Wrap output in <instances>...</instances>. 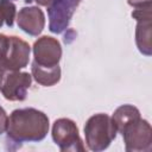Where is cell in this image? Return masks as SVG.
<instances>
[{"instance_id": "1", "label": "cell", "mask_w": 152, "mask_h": 152, "mask_svg": "<svg viewBox=\"0 0 152 152\" xmlns=\"http://www.w3.org/2000/svg\"><path fill=\"white\" fill-rule=\"evenodd\" d=\"M49 132L48 115L36 108L15 109L7 124V137L13 142L23 144L43 140Z\"/></svg>"}, {"instance_id": "2", "label": "cell", "mask_w": 152, "mask_h": 152, "mask_svg": "<svg viewBox=\"0 0 152 152\" xmlns=\"http://www.w3.org/2000/svg\"><path fill=\"white\" fill-rule=\"evenodd\" d=\"M116 127L112 118L99 113L90 116L84 125L86 142L90 151H103L116 137Z\"/></svg>"}, {"instance_id": "3", "label": "cell", "mask_w": 152, "mask_h": 152, "mask_svg": "<svg viewBox=\"0 0 152 152\" xmlns=\"http://www.w3.org/2000/svg\"><path fill=\"white\" fill-rule=\"evenodd\" d=\"M120 133L127 152H148L152 150V128L147 120L134 119Z\"/></svg>"}, {"instance_id": "4", "label": "cell", "mask_w": 152, "mask_h": 152, "mask_svg": "<svg viewBox=\"0 0 152 152\" xmlns=\"http://www.w3.org/2000/svg\"><path fill=\"white\" fill-rule=\"evenodd\" d=\"M31 81L32 76L28 72L0 69V93L10 101H24Z\"/></svg>"}, {"instance_id": "5", "label": "cell", "mask_w": 152, "mask_h": 152, "mask_svg": "<svg viewBox=\"0 0 152 152\" xmlns=\"http://www.w3.org/2000/svg\"><path fill=\"white\" fill-rule=\"evenodd\" d=\"M52 139L59 150L63 152L69 151H86L82 139L78 134V128L76 124L66 118L57 119L52 126Z\"/></svg>"}, {"instance_id": "6", "label": "cell", "mask_w": 152, "mask_h": 152, "mask_svg": "<svg viewBox=\"0 0 152 152\" xmlns=\"http://www.w3.org/2000/svg\"><path fill=\"white\" fill-rule=\"evenodd\" d=\"M30 45L17 36H11L7 39L6 48L0 56V69L20 70L28 64Z\"/></svg>"}, {"instance_id": "7", "label": "cell", "mask_w": 152, "mask_h": 152, "mask_svg": "<svg viewBox=\"0 0 152 152\" xmlns=\"http://www.w3.org/2000/svg\"><path fill=\"white\" fill-rule=\"evenodd\" d=\"M33 55L37 65L42 68H55L62 57V46L59 42L49 36L38 38L33 44Z\"/></svg>"}, {"instance_id": "8", "label": "cell", "mask_w": 152, "mask_h": 152, "mask_svg": "<svg viewBox=\"0 0 152 152\" xmlns=\"http://www.w3.org/2000/svg\"><path fill=\"white\" fill-rule=\"evenodd\" d=\"M132 17L137 20L135 43L139 51L145 56L152 53V7L134 8Z\"/></svg>"}, {"instance_id": "9", "label": "cell", "mask_w": 152, "mask_h": 152, "mask_svg": "<svg viewBox=\"0 0 152 152\" xmlns=\"http://www.w3.org/2000/svg\"><path fill=\"white\" fill-rule=\"evenodd\" d=\"M82 0H57L48 7L49 28L53 33H62L69 23Z\"/></svg>"}, {"instance_id": "10", "label": "cell", "mask_w": 152, "mask_h": 152, "mask_svg": "<svg viewBox=\"0 0 152 152\" xmlns=\"http://www.w3.org/2000/svg\"><path fill=\"white\" fill-rule=\"evenodd\" d=\"M18 26L30 36H38L45 26V15L37 6L23 7L17 15Z\"/></svg>"}, {"instance_id": "11", "label": "cell", "mask_w": 152, "mask_h": 152, "mask_svg": "<svg viewBox=\"0 0 152 152\" xmlns=\"http://www.w3.org/2000/svg\"><path fill=\"white\" fill-rule=\"evenodd\" d=\"M32 76L37 83L44 87H51L61 80V68L59 65L55 68H42L36 63H32L31 66Z\"/></svg>"}, {"instance_id": "12", "label": "cell", "mask_w": 152, "mask_h": 152, "mask_svg": "<svg viewBox=\"0 0 152 152\" xmlns=\"http://www.w3.org/2000/svg\"><path fill=\"white\" fill-rule=\"evenodd\" d=\"M140 118V112L137 107L132 104H122L114 112L112 120L116 127L118 132H121V129L132 120Z\"/></svg>"}, {"instance_id": "13", "label": "cell", "mask_w": 152, "mask_h": 152, "mask_svg": "<svg viewBox=\"0 0 152 152\" xmlns=\"http://www.w3.org/2000/svg\"><path fill=\"white\" fill-rule=\"evenodd\" d=\"M0 7L2 10L5 23L7 26H13L14 18H15V5L11 0H0Z\"/></svg>"}, {"instance_id": "14", "label": "cell", "mask_w": 152, "mask_h": 152, "mask_svg": "<svg viewBox=\"0 0 152 152\" xmlns=\"http://www.w3.org/2000/svg\"><path fill=\"white\" fill-rule=\"evenodd\" d=\"M7 124H8V116L5 109L0 106V135L7 131Z\"/></svg>"}, {"instance_id": "15", "label": "cell", "mask_w": 152, "mask_h": 152, "mask_svg": "<svg viewBox=\"0 0 152 152\" xmlns=\"http://www.w3.org/2000/svg\"><path fill=\"white\" fill-rule=\"evenodd\" d=\"M127 2L134 8L152 7V0H127Z\"/></svg>"}, {"instance_id": "16", "label": "cell", "mask_w": 152, "mask_h": 152, "mask_svg": "<svg viewBox=\"0 0 152 152\" xmlns=\"http://www.w3.org/2000/svg\"><path fill=\"white\" fill-rule=\"evenodd\" d=\"M7 39H8L7 36H5V34H0V56L2 55V52H4L5 48H6Z\"/></svg>"}, {"instance_id": "17", "label": "cell", "mask_w": 152, "mask_h": 152, "mask_svg": "<svg viewBox=\"0 0 152 152\" xmlns=\"http://www.w3.org/2000/svg\"><path fill=\"white\" fill-rule=\"evenodd\" d=\"M4 21H5V17H4V13H2V10H1V7H0V27L2 26V24H4Z\"/></svg>"}]
</instances>
